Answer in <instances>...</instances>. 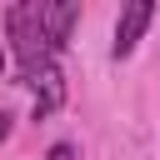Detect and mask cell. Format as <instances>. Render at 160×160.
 <instances>
[{"instance_id": "obj_1", "label": "cell", "mask_w": 160, "mask_h": 160, "mask_svg": "<svg viewBox=\"0 0 160 160\" xmlns=\"http://www.w3.org/2000/svg\"><path fill=\"white\" fill-rule=\"evenodd\" d=\"M5 40L15 45V60H20V65L50 55V45H45V35H40V5H35V0H20V5L5 10Z\"/></svg>"}, {"instance_id": "obj_2", "label": "cell", "mask_w": 160, "mask_h": 160, "mask_svg": "<svg viewBox=\"0 0 160 160\" xmlns=\"http://www.w3.org/2000/svg\"><path fill=\"white\" fill-rule=\"evenodd\" d=\"M20 85H30V95H35V120H45L65 105V75H60L55 55H40V60L20 65Z\"/></svg>"}, {"instance_id": "obj_3", "label": "cell", "mask_w": 160, "mask_h": 160, "mask_svg": "<svg viewBox=\"0 0 160 160\" xmlns=\"http://www.w3.org/2000/svg\"><path fill=\"white\" fill-rule=\"evenodd\" d=\"M150 20H155V0H135V5H125V10H120V20H115L110 55H115V60L135 55V45H140V35L150 30Z\"/></svg>"}, {"instance_id": "obj_4", "label": "cell", "mask_w": 160, "mask_h": 160, "mask_svg": "<svg viewBox=\"0 0 160 160\" xmlns=\"http://www.w3.org/2000/svg\"><path fill=\"white\" fill-rule=\"evenodd\" d=\"M35 5H40V0H35ZM75 25H80V5H75V0H55V5H40V35H45L50 55H60V50L70 45Z\"/></svg>"}, {"instance_id": "obj_5", "label": "cell", "mask_w": 160, "mask_h": 160, "mask_svg": "<svg viewBox=\"0 0 160 160\" xmlns=\"http://www.w3.org/2000/svg\"><path fill=\"white\" fill-rule=\"evenodd\" d=\"M40 160H80V155H75V145H70V140H55V145H50Z\"/></svg>"}, {"instance_id": "obj_6", "label": "cell", "mask_w": 160, "mask_h": 160, "mask_svg": "<svg viewBox=\"0 0 160 160\" xmlns=\"http://www.w3.org/2000/svg\"><path fill=\"white\" fill-rule=\"evenodd\" d=\"M10 125H15V115H10V110H0V140L10 135Z\"/></svg>"}, {"instance_id": "obj_7", "label": "cell", "mask_w": 160, "mask_h": 160, "mask_svg": "<svg viewBox=\"0 0 160 160\" xmlns=\"http://www.w3.org/2000/svg\"><path fill=\"white\" fill-rule=\"evenodd\" d=\"M0 70H5V30H0Z\"/></svg>"}]
</instances>
